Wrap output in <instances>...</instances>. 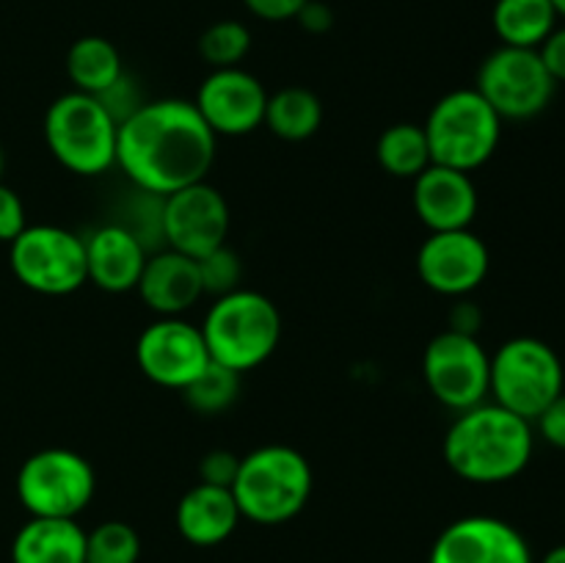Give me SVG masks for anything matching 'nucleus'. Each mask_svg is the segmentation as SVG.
Here are the masks:
<instances>
[{
	"mask_svg": "<svg viewBox=\"0 0 565 563\" xmlns=\"http://www.w3.org/2000/svg\"><path fill=\"white\" fill-rule=\"evenodd\" d=\"M312 486V467L301 450L290 445H263L241 456L232 497L243 519L274 528L307 508Z\"/></svg>",
	"mask_w": 565,
	"mask_h": 563,
	"instance_id": "nucleus-3",
	"label": "nucleus"
},
{
	"mask_svg": "<svg viewBox=\"0 0 565 563\" xmlns=\"http://www.w3.org/2000/svg\"><path fill=\"white\" fill-rule=\"evenodd\" d=\"M535 428L530 419L486 401L452 419L445 434V461L467 484L497 486L519 478L533 461Z\"/></svg>",
	"mask_w": 565,
	"mask_h": 563,
	"instance_id": "nucleus-2",
	"label": "nucleus"
},
{
	"mask_svg": "<svg viewBox=\"0 0 565 563\" xmlns=\"http://www.w3.org/2000/svg\"><path fill=\"white\" fill-rule=\"evenodd\" d=\"M296 20L307 33H326L334 28V11L320 3V0H307L303 9L296 14Z\"/></svg>",
	"mask_w": 565,
	"mask_h": 563,
	"instance_id": "nucleus-35",
	"label": "nucleus"
},
{
	"mask_svg": "<svg viewBox=\"0 0 565 563\" xmlns=\"http://www.w3.org/2000/svg\"><path fill=\"white\" fill-rule=\"evenodd\" d=\"M552 6H555L557 17H563V20H565V0H552Z\"/></svg>",
	"mask_w": 565,
	"mask_h": 563,
	"instance_id": "nucleus-38",
	"label": "nucleus"
},
{
	"mask_svg": "<svg viewBox=\"0 0 565 563\" xmlns=\"http://www.w3.org/2000/svg\"><path fill=\"white\" fill-rule=\"evenodd\" d=\"M423 130L436 166L472 174L494 158L502 138V119L480 97L478 88H456L436 99Z\"/></svg>",
	"mask_w": 565,
	"mask_h": 563,
	"instance_id": "nucleus-6",
	"label": "nucleus"
},
{
	"mask_svg": "<svg viewBox=\"0 0 565 563\" xmlns=\"http://www.w3.org/2000/svg\"><path fill=\"white\" fill-rule=\"evenodd\" d=\"M141 535L121 519H108L86 533V563H138Z\"/></svg>",
	"mask_w": 565,
	"mask_h": 563,
	"instance_id": "nucleus-28",
	"label": "nucleus"
},
{
	"mask_svg": "<svg viewBox=\"0 0 565 563\" xmlns=\"http://www.w3.org/2000/svg\"><path fill=\"white\" fill-rule=\"evenodd\" d=\"M533 425L539 428L541 439H544L546 445L565 450V392H561V395L533 419Z\"/></svg>",
	"mask_w": 565,
	"mask_h": 563,
	"instance_id": "nucleus-32",
	"label": "nucleus"
},
{
	"mask_svg": "<svg viewBox=\"0 0 565 563\" xmlns=\"http://www.w3.org/2000/svg\"><path fill=\"white\" fill-rule=\"evenodd\" d=\"M196 265H199V276H202L204 296L218 298L241 287V276H243L241 254L232 252L226 243L224 246L213 248L210 254H204V257H199Z\"/></svg>",
	"mask_w": 565,
	"mask_h": 563,
	"instance_id": "nucleus-29",
	"label": "nucleus"
},
{
	"mask_svg": "<svg viewBox=\"0 0 565 563\" xmlns=\"http://www.w3.org/2000/svg\"><path fill=\"white\" fill-rule=\"evenodd\" d=\"M491 270V254L472 230L430 232L417 252V274L428 290L463 298L478 290Z\"/></svg>",
	"mask_w": 565,
	"mask_h": 563,
	"instance_id": "nucleus-14",
	"label": "nucleus"
},
{
	"mask_svg": "<svg viewBox=\"0 0 565 563\" xmlns=\"http://www.w3.org/2000/svg\"><path fill=\"white\" fill-rule=\"evenodd\" d=\"M3 166H6V158H3V147H0V174H3Z\"/></svg>",
	"mask_w": 565,
	"mask_h": 563,
	"instance_id": "nucleus-39",
	"label": "nucleus"
},
{
	"mask_svg": "<svg viewBox=\"0 0 565 563\" xmlns=\"http://www.w3.org/2000/svg\"><path fill=\"white\" fill-rule=\"evenodd\" d=\"M237 395H241V373L213 362V359H210L207 368L182 390V397H185L188 406H191L193 412L204 414V417L226 412V408L237 401Z\"/></svg>",
	"mask_w": 565,
	"mask_h": 563,
	"instance_id": "nucleus-26",
	"label": "nucleus"
},
{
	"mask_svg": "<svg viewBox=\"0 0 565 563\" xmlns=\"http://www.w3.org/2000/svg\"><path fill=\"white\" fill-rule=\"evenodd\" d=\"M121 75H125V66H121L119 50L105 36L77 39L66 53V77L75 92L103 97L121 81Z\"/></svg>",
	"mask_w": 565,
	"mask_h": 563,
	"instance_id": "nucleus-22",
	"label": "nucleus"
},
{
	"mask_svg": "<svg viewBox=\"0 0 565 563\" xmlns=\"http://www.w3.org/2000/svg\"><path fill=\"white\" fill-rule=\"evenodd\" d=\"M428 563H535L527 539L511 522L472 513L447 524L430 546Z\"/></svg>",
	"mask_w": 565,
	"mask_h": 563,
	"instance_id": "nucleus-15",
	"label": "nucleus"
},
{
	"mask_svg": "<svg viewBox=\"0 0 565 563\" xmlns=\"http://www.w3.org/2000/svg\"><path fill=\"white\" fill-rule=\"evenodd\" d=\"M541 61L555 83H565V25H557L539 47Z\"/></svg>",
	"mask_w": 565,
	"mask_h": 563,
	"instance_id": "nucleus-33",
	"label": "nucleus"
},
{
	"mask_svg": "<svg viewBox=\"0 0 565 563\" xmlns=\"http://www.w3.org/2000/svg\"><path fill=\"white\" fill-rule=\"evenodd\" d=\"M252 50V33L243 22L237 20H218L213 25L204 28L199 36V55L204 64L213 70H230V66H241Z\"/></svg>",
	"mask_w": 565,
	"mask_h": 563,
	"instance_id": "nucleus-27",
	"label": "nucleus"
},
{
	"mask_svg": "<svg viewBox=\"0 0 565 563\" xmlns=\"http://www.w3.org/2000/svg\"><path fill=\"white\" fill-rule=\"evenodd\" d=\"M199 329L210 359L243 375L274 357L281 340V315L268 296L237 287L215 298Z\"/></svg>",
	"mask_w": 565,
	"mask_h": 563,
	"instance_id": "nucleus-4",
	"label": "nucleus"
},
{
	"mask_svg": "<svg viewBox=\"0 0 565 563\" xmlns=\"http://www.w3.org/2000/svg\"><path fill=\"white\" fill-rule=\"evenodd\" d=\"M177 530L193 546H218L241 524V511L232 489L210 486L199 480L177 502Z\"/></svg>",
	"mask_w": 565,
	"mask_h": 563,
	"instance_id": "nucleus-20",
	"label": "nucleus"
},
{
	"mask_svg": "<svg viewBox=\"0 0 565 563\" xmlns=\"http://www.w3.org/2000/svg\"><path fill=\"white\" fill-rule=\"evenodd\" d=\"M9 265L22 287L39 296H70L86 285V243L55 224H28L9 243Z\"/></svg>",
	"mask_w": 565,
	"mask_h": 563,
	"instance_id": "nucleus-9",
	"label": "nucleus"
},
{
	"mask_svg": "<svg viewBox=\"0 0 565 563\" xmlns=\"http://www.w3.org/2000/svg\"><path fill=\"white\" fill-rule=\"evenodd\" d=\"M246 9L252 11L254 17L265 22H285V20H296L298 11L303 9L307 0H243Z\"/></svg>",
	"mask_w": 565,
	"mask_h": 563,
	"instance_id": "nucleus-34",
	"label": "nucleus"
},
{
	"mask_svg": "<svg viewBox=\"0 0 565 563\" xmlns=\"http://www.w3.org/2000/svg\"><path fill=\"white\" fill-rule=\"evenodd\" d=\"M136 293L158 318H182L204 296L202 276L193 257L160 248L149 254Z\"/></svg>",
	"mask_w": 565,
	"mask_h": 563,
	"instance_id": "nucleus-19",
	"label": "nucleus"
},
{
	"mask_svg": "<svg viewBox=\"0 0 565 563\" xmlns=\"http://www.w3.org/2000/svg\"><path fill=\"white\" fill-rule=\"evenodd\" d=\"M561 392H565V370L550 342L513 337L491 353L489 397L497 406L533 423Z\"/></svg>",
	"mask_w": 565,
	"mask_h": 563,
	"instance_id": "nucleus-7",
	"label": "nucleus"
},
{
	"mask_svg": "<svg viewBox=\"0 0 565 563\" xmlns=\"http://www.w3.org/2000/svg\"><path fill=\"white\" fill-rule=\"evenodd\" d=\"M263 125L281 141H307L323 125V103L303 86L279 88L268 94Z\"/></svg>",
	"mask_w": 565,
	"mask_h": 563,
	"instance_id": "nucleus-24",
	"label": "nucleus"
},
{
	"mask_svg": "<svg viewBox=\"0 0 565 563\" xmlns=\"http://www.w3.org/2000/svg\"><path fill=\"white\" fill-rule=\"evenodd\" d=\"M17 500L31 517L77 519L94 500L97 475L86 456L70 447H44L17 472Z\"/></svg>",
	"mask_w": 565,
	"mask_h": 563,
	"instance_id": "nucleus-8",
	"label": "nucleus"
},
{
	"mask_svg": "<svg viewBox=\"0 0 565 563\" xmlns=\"http://www.w3.org/2000/svg\"><path fill=\"white\" fill-rule=\"evenodd\" d=\"M480 323H483V312H480L475 304L461 301L450 309V326L447 329L452 331H461V334H475L478 337Z\"/></svg>",
	"mask_w": 565,
	"mask_h": 563,
	"instance_id": "nucleus-36",
	"label": "nucleus"
},
{
	"mask_svg": "<svg viewBox=\"0 0 565 563\" xmlns=\"http://www.w3.org/2000/svg\"><path fill=\"white\" fill-rule=\"evenodd\" d=\"M375 158L381 169L397 180H414L434 163L423 125H412V121H397L386 127L375 144Z\"/></svg>",
	"mask_w": 565,
	"mask_h": 563,
	"instance_id": "nucleus-25",
	"label": "nucleus"
},
{
	"mask_svg": "<svg viewBox=\"0 0 565 563\" xmlns=\"http://www.w3.org/2000/svg\"><path fill=\"white\" fill-rule=\"evenodd\" d=\"M119 121L97 97L66 92L44 114V144L50 155L77 177H99L116 166Z\"/></svg>",
	"mask_w": 565,
	"mask_h": 563,
	"instance_id": "nucleus-5",
	"label": "nucleus"
},
{
	"mask_svg": "<svg viewBox=\"0 0 565 563\" xmlns=\"http://www.w3.org/2000/svg\"><path fill=\"white\" fill-rule=\"evenodd\" d=\"M11 563H86V530L77 519L31 517L11 541Z\"/></svg>",
	"mask_w": 565,
	"mask_h": 563,
	"instance_id": "nucleus-21",
	"label": "nucleus"
},
{
	"mask_svg": "<svg viewBox=\"0 0 565 563\" xmlns=\"http://www.w3.org/2000/svg\"><path fill=\"white\" fill-rule=\"evenodd\" d=\"M230 224V204L207 180L163 196V243L185 257L199 259L224 246Z\"/></svg>",
	"mask_w": 565,
	"mask_h": 563,
	"instance_id": "nucleus-13",
	"label": "nucleus"
},
{
	"mask_svg": "<svg viewBox=\"0 0 565 563\" xmlns=\"http://www.w3.org/2000/svg\"><path fill=\"white\" fill-rule=\"evenodd\" d=\"M237 464H241V456H235L232 450H224V447H215V450L204 453V458L199 461V480L210 486L232 489V480H235L237 475Z\"/></svg>",
	"mask_w": 565,
	"mask_h": 563,
	"instance_id": "nucleus-30",
	"label": "nucleus"
},
{
	"mask_svg": "<svg viewBox=\"0 0 565 563\" xmlns=\"http://www.w3.org/2000/svg\"><path fill=\"white\" fill-rule=\"evenodd\" d=\"M86 243V279L105 293H130L138 287L149 248L125 224L110 221L83 237Z\"/></svg>",
	"mask_w": 565,
	"mask_h": 563,
	"instance_id": "nucleus-18",
	"label": "nucleus"
},
{
	"mask_svg": "<svg viewBox=\"0 0 565 563\" xmlns=\"http://www.w3.org/2000/svg\"><path fill=\"white\" fill-rule=\"evenodd\" d=\"M138 370L152 384L182 392L210 364L199 326L185 318H158L138 334Z\"/></svg>",
	"mask_w": 565,
	"mask_h": 563,
	"instance_id": "nucleus-12",
	"label": "nucleus"
},
{
	"mask_svg": "<svg viewBox=\"0 0 565 563\" xmlns=\"http://www.w3.org/2000/svg\"><path fill=\"white\" fill-rule=\"evenodd\" d=\"M28 226L20 193L0 182V243H11Z\"/></svg>",
	"mask_w": 565,
	"mask_h": 563,
	"instance_id": "nucleus-31",
	"label": "nucleus"
},
{
	"mask_svg": "<svg viewBox=\"0 0 565 563\" xmlns=\"http://www.w3.org/2000/svg\"><path fill=\"white\" fill-rule=\"evenodd\" d=\"M475 88L502 121H527L550 108L557 83L546 72L539 50L500 44L480 64Z\"/></svg>",
	"mask_w": 565,
	"mask_h": 563,
	"instance_id": "nucleus-10",
	"label": "nucleus"
},
{
	"mask_svg": "<svg viewBox=\"0 0 565 563\" xmlns=\"http://www.w3.org/2000/svg\"><path fill=\"white\" fill-rule=\"evenodd\" d=\"M491 357L475 334L445 329L425 346L423 379L428 392L450 412L489 401Z\"/></svg>",
	"mask_w": 565,
	"mask_h": 563,
	"instance_id": "nucleus-11",
	"label": "nucleus"
},
{
	"mask_svg": "<svg viewBox=\"0 0 565 563\" xmlns=\"http://www.w3.org/2000/svg\"><path fill=\"white\" fill-rule=\"evenodd\" d=\"M412 202L414 213L430 232L469 230L480 208L472 174L436 163L414 177Z\"/></svg>",
	"mask_w": 565,
	"mask_h": 563,
	"instance_id": "nucleus-17",
	"label": "nucleus"
},
{
	"mask_svg": "<svg viewBox=\"0 0 565 563\" xmlns=\"http://www.w3.org/2000/svg\"><path fill=\"white\" fill-rule=\"evenodd\" d=\"M193 105L215 136L237 138L263 127L268 92L252 72L230 66L204 77Z\"/></svg>",
	"mask_w": 565,
	"mask_h": 563,
	"instance_id": "nucleus-16",
	"label": "nucleus"
},
{
	"mask_svg": "<svg viewBox=\"0 0 565 563\" xmlns=\"http://www.w3.org/2000/svg\"><path fill=\"white\" fill-rule=\"evenodd\" d=\"M541 563H565V544L552 546V550L541 557Z\"/></svg>",
	"mask_w": 565,
	"mask_h": 563,
	"instance_id": "nucleus-37",
	"label": "nucleus"
},
{
	"mask_svg": "<svg viewBox=\"0 0 565 563\" xmlns=\"http://www.w3.org/2000/svg\"><path fill=\"white\" fill-rule=\"evenodd\" d=\"M215 152L218 136L204 125L193 99H152L119 121L116 166L138 191L154 196L207 180Z\"/></svg>",
	"mask_w": 565,
	"mask_h": 563,
	"instance_id": "nucleus-1",
	"label": "nucleus"
},
{
	"mask_svg": "<svg viewBox=\"0 0 565 563\" xmlns=\"http://www.w3.org/2000/svg\"><path fill=\"white\" fill-rule=\"evenodd\" d=\"M557 11L552 0H497L491 25L508 47L539 50L541 42L557 28Z\"/></svg>",
	"mask_w": 565,
	"mask_h": 563,
	"instance_id": "nucleus-23",
	"label": "nucleus"
}]
</instances>
